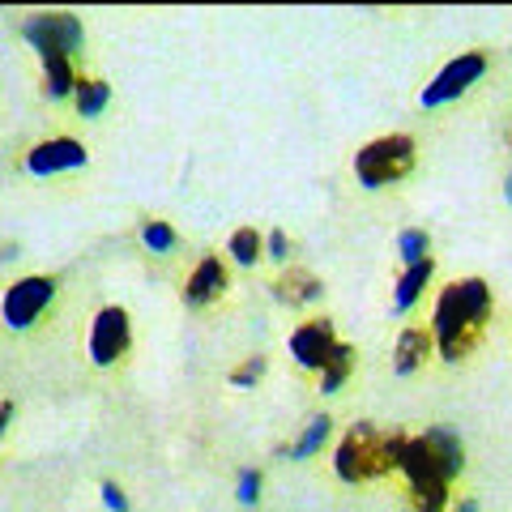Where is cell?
<instances>
[{"label":"cell","instance_id":"6da1fadb","mask_svg":"<svg viewBox=\"0 0 512 512\" xmlns=\"http://www.w3.org/2000/svg\"><path fill=\"white\" fill-rule=\"evenodd\" d=\"M491 312H495V295L487 278H457V282H444L436 291V303H431V342H436V355L444 363H461L470 359L478 342L487 338V325H491Z\"/></svg>","mask_w":512,"mask_h":512},{"label":"cell","instance_id":"7a4b0ae2","mask_svg":"<svg viewBox=\"0 0 512 512\" xmlns=\"http://www.w3.org/2000/svg\"><path fill=\"white\" fill-rule=\"evenodd\" d=\"M406 436L410 431H402V427L380 431L376 423L346 427V436L338 440V448H333V474H338L342 483H350V487L372 483V478H384V474H397Z\"/></svg>","mask_w":512,"mask_h":512},{"label":"cell","instance_id":"3957f363","mask_svg":"<svg viewBox=\"0 0 512 512\" xmlns=\"http://www.w3.org/2000/svg\"><path fill=\"white\" fill-rule=\"evenodd\" d=\"M397 474L406 478V512H448V495H453V470L440 457V448L427 440V431L406 436Z\"/></svg>","mask_w":512,"mask_h":512},{"label":"cell","instance_id":"277c9868","mask_svg":"<svg viewBox=\"0 0 512 512\" xmlns=\"http://www.w3.org/2000/svg\"><path fill=\"white\" fill-rule=\"evenodd\" d=\"M419 163V141L410 133H384L376 141H367L355 154V180L367 192H380V188H393L402 184L406 175Z\"/></svg>","mask_w":512,"mask_h":512},{"label":"cell","instance_id":"5b68a950","mask_svg":"<svg viewBox=\"0 0 512 512\" xmlns=\"http://www.w3.org/2000/svg\"><path fill=\"white\" fill-rule=\"evenodd\" d=\"M491 69V56L483 52V47H470V52H461L444 64V69L431 77V82L419 90V107H444V103H457L461 94H470L478 82L487 77Z\"/></svg>","mask_w":512,"mask_h":512},{"label":"cell","instance_id":"8992f818","mask_svg":"<svg viewBox=\"0 0 512 512\" xmlns=\"http://www.w3.org/2000/svg\"><path fill=\"white\" fill-rule=\"evenodd\" d=\"M133 350V316L120 303H107V308L94 312L90 333H86V355L94 367H116L128 359Z\"/></svg>","mask_w":512,"mask_h":512},{"label":"cell","instance_id":"52a82bcc","mask_svg":"<svg viewBox=\"0 0 512 512\" xmlns=\"http://www.w3.org/2000/svg\"><path fill=\"white\" fill-rule=\"evenodd\" d=\"M22 39L35 47V52H60V56H77L86 47V30H82V18L69 9H56V13H30L22 22Z\"/></svg>","mask_w":512,"mask_h":512},{"label":"cell","instance_id":"ba28073f","mask_svg":"<svg viewBox=\"0 0 512 512\" xmlns=\"http://www.w3.org/2000/svg\"><path fill=\"white\" fill-rule=\"evenodd\" d=\"M56 303V278L47 274H30V278H18L0 299V320H5L9 329H30L35 320Z\"/></svg>","mask_w":512,"mask_h":512},{"label":"cell","instance_id":"9c48e42d","mask_svg":"<svg viewBox=\"0 0 512 512\" xmlns=\"http://www.w3.org/2000/svg\"><path fill=\"white\" fill-rule=\"evenodd\" d=\"M338 329H333V320L329 316H312V320H303V325H295V333L286 338V350H291V359L299 372H320V367L329 363V355L338 350Z\"/></svg>","mask_w":512,"mask_h":512},{"label":"cell","instance_id":"30bf717a","mask_svg":"<svg viewBox=\"0 0 512 512\" xmlns=\"http://www.w3.org/2000/svg\"><path fill=\"white\" fill-rule=\"evenodd\" d=\"M231 291V269H227V261L222 256H201L197 261V269L188 274V282H184V291H180V299H184V308H192V312H201V308H214V303Z\"/></svg>","mask_w":512,"mask_h":512},{"label":"cell","instance_id":"8fae6325","mask_svg":"<svg viewBox=\"0 0 512 512\" xmlns=\"http://www.w3.org/2000/svg\"><path fill=\"white\" fill-rule=\"evenodd\" d=\"M90 163L86 146L77 137H47L39 146L26 150V171L47 180V175H60V171H82Z\"/></svg>","mask_w":512,"mask_h":512},{"label":"cell","instance_id":"7c38bea8","mask_svg":"<svg viewBox=\"0 0 512 512\" xmlns=\"http://www.w3.org/2000/svg\"><path fill=\"white\" fill-rule=\"evenodd\" d=\"M431 355H436L431 329H427V325H406L402 333H397V342H393V372H397V376L423 372Z\"/></svg>","mask_w":512,"mask_h":512},{"label":"cell","instance_id":"4fadbf2b","mask_svg":"<svg viewBox=\"0 0 512 512\" xmlns=\"http://www.w3.org/2000/svg\"><path fill=\"white\" fill-rule=\"evenodd\" d=\"M274 299L291 303V308H312V303L325 299V282H320L312 269H303V265H286L282 274L274 278Z\"/></svg>","mask_w":512,"mask_h":512},{"label":"cell","instance_id":"5bb4252c","mask_svg":"<svg viewBox=\"0 0 512 512\" xmlns=\"http://www.w3.org/2000/svg\"><path fill=\"white\" fill-rule=\"evenodd\" d=\"M431 278H436V256H427V261H419V265H406L402 278L393 282V312L406 316L414 303L423 299V291L431 286Z\"/></svg>","mask_w":512,"mask_h":512},{"label":"cell","instance_id":"9a60e30c","mask_svg":"<svg viewBox=\"0 0 512 512\" xmlns=\"http://www.w3.org/2000/svg\"><path fill=\"white\" fill-rule=\"evenodd\" d=\"M39 64H43V94H47V99H52V103L73 99L77 82H82V77L73 73V60L60 56V52H43Z\"/></svg>","mask_w":512,"mask_h":512},{"label":"cell","instance_id":"2e32d148","mask_svg":"<svg viewBox=\"0 0 512 512\" xmlns=\"http://www.w3.org/2000/svg\"><path fill=\"white\" fill-rule=\"evenodd\" d=\"M329 440H333V419H329V414H312L308 427L299 431V440L286 444V448H278V453L291 457V461H308V457H316V453H325Z\"/></svg>","mask_w":512,"mask_h":512},{"label":"cell","instance_id":"e0dca14e","mask_svg":"<svg viewBox=\"0 0 512 512\" xmlns=\"http://www.w3.org/2000/svg\"><path fill=\"white\" fill-rule=\"evenodd\" d=\"M350 376H355V346H350V342H338V350L329 355V363L316 372V389L325 393V397H333V393H342V389H346Z\"/></svg>","mask_w":512,"mask_h":512},{"label":"cell","instance_id":"ac0fdd59","mask_svg":"<svg viewBox=\"0 0 512 512\" xmlns=\"http://www.w3.org/2000/svg\"><path fill=\"white\" fill-rule=\"evenodd\" d=\"M111 103V86L103 82V77H82L73 90V107H77V116L82 120H99L103 111Z\"/></svg>","mask_w":512,"mask_h":512},{"label":"cell","instance_id":"d6986e66","mask_svg":"<svg viewBox=\"0 0 512 512\" xmlns=\"http://www.w3.org/2000/svg\"><path fill=\"white\" fill-rule=\"evenodd\" d=\"M227 256L235 265H256L265 256V235L256 231V227H239V231H231V239H227Z\"/></svg>","mask_w":512,"mask_h":512},{"label":"cell","instance_id":"ffe728a7","mask_svg":"<svg viewBox=\"0 0 512 512\" xmlns=\"http://www.w3.org/2000/svg\"><path fill=\"white\" fill-rule=\"evenodd\" d=\"M141 244H146L154 256H163V252H171L175 244H180V235H175V227L167 218H146L141 222Z\"/></svg>","mask_w":512,"mask_h":512},{"label":"cell","instance_id":"44dd1931","mask_svg":"<svg viewBox=\"0 0 512 512\" xmlns=\"http://www.w3.org/2000/svg\"><path fill=\"white\" fill-rule=\"evenodd\" d=\"M397 256H402V265H419L431 256V235L423 227H406L397 235Z\"/></svg>","mask_w":512,"mask_h":512},{"label":"cell","instance_id":"7402d4cb","mask_svg":"<svg viewBox=\"0 0 512 512\" xmlns=\"http://www.w3.org/2000/svg\"><path fill=\"white\" fill-rule=\"evenodd\" d=\"M265 372H269V359H265V355H248L244 363L231 367L227 380L235 384V389H256V384L265 380Z\"/></svg>","mask_w":512,"mask_h":512},{"label":"cell","instance_id":"603a6c76","mask_svg":"<svg viewBox=\"0 0 512 512\" xmlns=\"http://www.w3.org/2000/svg\"><path fill=\"white\" fill-rule=\"evenodd\" d=\"M261 487H265L261 470H239V487H235V495H239V504H244V508H252L256 500H261Z\"/></svg>","mask_w":512,"mask_h":512},{"label":"cell","instance_id":"cb8c5ba5","mask_svg":"<svg viewBox=\"0 0 512 512\" xmlns=\"http://www.w3.org/2000/svg\"><path fill=\"white\" fill-rule=\"evenodd\" d=\"M265 256H269L274 265L291 261V239H286V231H269V235H265Z\"/></svg>","mask_w":512,"mask_h":512},{"label":"cell","instance_id":"d4e9b609","mask_svg":"<svg viewBox=\"0 0 512 512\" xmlns=\"http://www.w3.org/2000/svg\"><path fill=\"white\" fill-rule=\"evenodd\" d=\"M103 504H107L111 512H128V495H124L116 483H103Z\"/></svg>","mask_w":512,"mask_h":512},{"label":"cell","instance_id":"484cf974","mask_svg":"<svg viewBox=\"0 0 512 512\" xmlns=\"http://www.w3.org/2000/svg\"><path fill=\"white\" fill-rule=\"evenodd\" d=\"M13 419V402H0V440H5V427Z\"/></svg>","mask_w":512,"mask_h":512},{"label":"cell","instance_id":"4316f807","mask_svg":"<svg viewBox=\"0 0 512 512\" xmlns=\"http://www.w3.org/2000/svg\"><path fill=\"white\" fill-rule=\"evenodd\" d=\"M448 512H478L474 500H461V504H448Z\"/></svg>","mask_w":512,"mask_h":512},{"label":"cell","instance_id":"83f0119b","mask_svg":"<svg viewBox=\"0 0 512 512\" xmlns=\"http://www.w3.org/2000/svg\"><path fill=\"white\" fill-rule=\"evenodd\" d=\"M504 197H508V205H512V171H508V184H504Z\"/></svg>","mask_w":512,"mask_h":512},{"label":"cell","instance_id":"f1b7e54d","mask_svg":"<svg viewBox=\"0 0 512 512\" xmlns=\"http://www.w3.org/2000/svg\"><path fill=\"white\" fill-rule=\"evenodd\" d=\"M508 146H512V128H508Z\"/></svg>","mask_w":512,"mask_h":512}]
</instances>
